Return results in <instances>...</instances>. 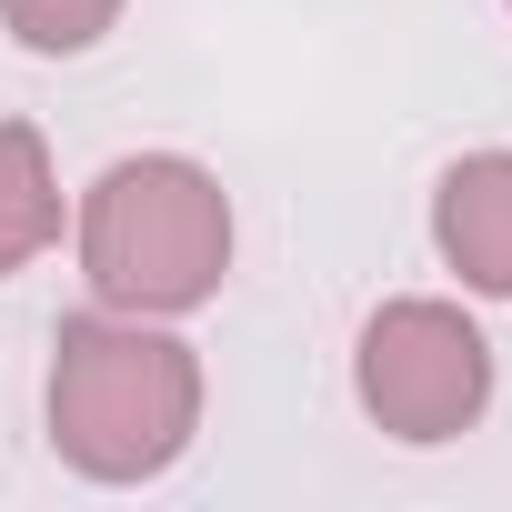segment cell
<instances>
[{"label":"cell","instance_id":"obj_1","mask_svg":"<svg viewBox=\"0 0 512 512\" xmlns=\"http://www.w3.org/2000/svg\"><path fill=\"white\" fill-rule=\"evenodd\" d=\"M41 422L81 482H161L201 432V352L151 312H71L51 332Z\"/></svg>","mask_w":512,"mask_h":512},{"label":"cell","instance_id":"obj_2","mask_svg":"<svg viewBox=\"0 0 512 512\" xmlns=\"http://www.w3.org/2000/svg\"><path fill=\"white\" fill-rule=\"evenodd\" d=\"M231 272V191L191 151H131L81 191V282L101 312H201Z\"/></svg>","mask_w":512,"mask_h":512},{"label":"cell","instance_id":"obj_3","mask_svg":"<svg viewBox=\"0 0 512 512\" xmlns=\"http://www.w3.org/2000/svg\"><path fill=\"white\" fill-rule=\"evenodd\" d=\"M352 392L412 452L462 442L492 412V342H482V322L462 302H422V292L412 302H382L362 322V342H352Z\"/></svg>","mask_w":512,"mask_h":512},{"label":"cell","instance_id":"obj_4","mask_svg":"<svg viewBox=\"0 0 512 512\" xmlns=\"http://www.w3.org/2000/svg\"><path fill=\"white\" fill-rule=\"evenodd\" d=\"M432 251L462 272V292L512 302V151H472L432 191Z\"/></svg>","mask_w":512,"mask_h":512},{"label":"cell","instance_id":"obj_5","mask_svg":"<svg viewBox=\"0 0 512 512\" xmlns=\"http://www.w3.org/2000/svg\"><path fill=\"white\" fill-rule=\"evenodd\" d=\"M61 241V171L31 121H0V282Z\"/></svg>","mask_w":512,"mask_h":512},{"label":"cell","instance_id":"obj_6","mask_svg":"<svg viewBox=\"0 0 512 512\" xmlns=\"http://www.w3.org/2000/svg\"><path fill=\"white\" fill-rule=\"evenodd\" d=\"M111 21H121V0H0V31L41 61H81Z\"/></svg>","mask_w":512,"mask_h":512}]
</instances>
